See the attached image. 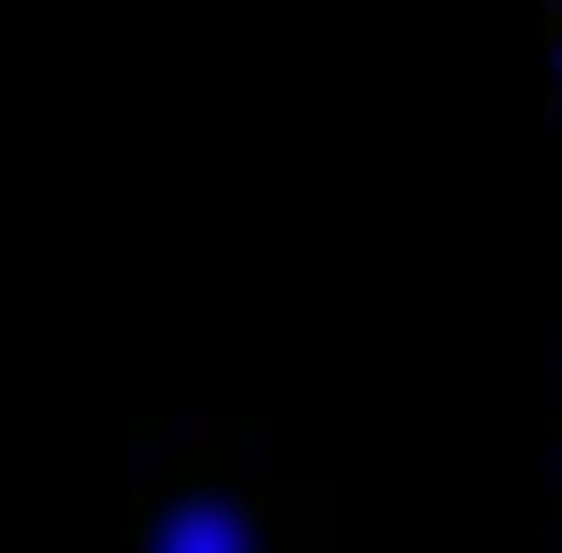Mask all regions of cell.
<instances>
[{"mask_svg":"<svg viewBox=\"0 0 562 553\" xmlns=\"http://www.w3.org/2000/svg\"><path fill=\"white\" fill-rule=\"evenodd\" d=\"M131 553H278L260 476L225 441H182L139 484V528Z\"/></svg>","mask_w":562,"mask_h":553,"instance_id":"cell-1","label":"cell"},{"mask_svg":"<svg viewBox=\"0 0 562 553\" xmlns=\"http://www.w3.org/2000/svg\"><path fill=\"white\" fill-rule=\"evenodd\" d=\"M537 53H546V87L562 104V0H546V18H537Z\"/></svg>","mask_w":562,"mask_h":553,"instance_id":"cell-2","label":"cell"}]
</instances>
